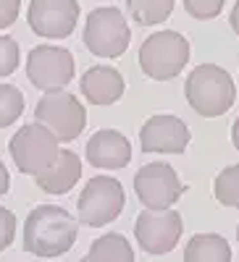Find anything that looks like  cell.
<instances>
[{"label":"cell","instance_id":"19","mask_svg":"<svg viewBox=\"0 0 239 262\" xmlns=\"http://www.w3.org/2000/svg\"><path fill=\"white\" fill-rule=\"evenodd\" d=\"M213 194L224 207H239V165H229L215 176Z\"/></svg>","mask_w":239,"mask_h":262},{"label":"cell","instance_id":"18","mask_svg":"<svg viewBox=\"0 0 239 262\" xmlns=\"http://www.w3.org/2000/svg\"><path fill=\"white\" fill-rule=\"evenodd\" d=\"M126 11L140 27H155L171 16L173 0H126Z\"/></svg>","mask_w":239,"mask_h":262},{"label":"cell","instance_id":"27","mask_svg":"<svg viewBox=\"0 0 239 262\" xmlns=\"http://www.w3.org/2000/svg\"><path fill=\"white\" fill-rule=\"evenodd\" d=\"M231 142H234V147H236V152H239V118H236L234 126H231Z\"/></svg>","mask_w":239,"mask_h":262},{"label":"cell","instance_id":"8","mask_svg":"<svg viewBox=\"0 0 239 262\" xmlns=\"http://www.w3.org/2000/svg\"><path fill=\"white\" fill-rule=\"evenodd\" d=\"M184 189L187 186L168 163H147L134 176V194L147 210H171Z\"/></svg>","mask_w":239,"mask_h":262},{"label":"cell","instance_id":"20","mask_svg":"<svg viewBox=\"0 0 239 262\" xmlns=\"http://www.w3.org/2000/svg\"><path fill=\"white\" fill-rule=\"evenodd\" d=\"M24 113V95L11 84H0V128L11 126Z\"/></svg>","mask_w":239,"mask_h":262},{"label":"cell","instance_id":"4","mask_svg":"<svg viewBox=\"0 0 239 262\" xmlns=\"http://www.w3.org/2000/svg\"><path fill=\"white\" fill-rule=\"evenodd\" d=\"M8 147H11V158H13L16 168L21 173H27V176H34V179L55 163L58 152H61L58 139L39 123L21 126L11 137Z\"/></svg>","mask_w":239,"mask_h":262},{"label":"cell","instance_id":"3","mask_svg":"<svg viewBox=\"0 0 239 262\" xmlns=\"http://www.w3.org/2000/svg\"><path fill=\"white\" fill-rule=\"evenodd\" d=\"M189 63V42L179 32H155L140 48V69L155 81H168Z\"/></svg>","mask_w":239,"mask_h":262},{"label":"cell","instance_id":"12","mask_svg":"<svg viewBox=\"0 0 239 262\" xmlns=\"http://www.w3.org/2000/svg\"><path fill=\"white\" fill-rule=\"evenodd\" d=\"M142 152H155V155H182L189 144V128L176 116H153L147 118L140 131Z\"/></svg>","mask_w":239,"mask_h":262},{"label":"cell","instance_id":"7","mask_svg":"<svg viewBox=\"0 0 239 262\" xmlns=\"http://www.w3.org/2000/svg\"><path fill=\"white\" fill-rule=\"evenodd\" d=\"M124 186L118 179L111 176H95L87 181L84 191L79 194V221L84 226H108L121 215L124 210Z\"/></svg>","mask_w":239,"mask_h":262},{"label":"cell","instance_id":"13","mask_svg":"<svg viewBox=\"0 0 239 262\" xmlns=\"http://www.w3.org/2000/svg\"><path fill=\"white\" fill-rule=\"evenodd\" d=\"M87 160L95 168L105 170H118L126 168L132 160V144L129 139L116 128H100L87 142Z\"/></svg>","mask_w":239,"mask_h":262},{"label":"cell","instance_id":"26","mask_svg":"<svg viewBox=\"0 0 239 262\" xmlns=\"http://www.w3.org/2000/svg\"><path fill=\"white\" fill-rule=\"evenodd\" d=\"M229 24H231V29H234V32H236V37H239V0H236V3H234V8H231Z\"/></svg>","mask_w":239,"mask_h":262},{"label":"cell","instance_id":"22","mask_svg":"<svg viewBox=\"0 0 239 262\" xmlns=\"http://www.w3.org/2000/svg\"><path fill=\"white\" fill-rule=\"evenodd\" d=\"M226 0H184V8L192 18H200V21H208V18H215L221 13Z\"/></svg>","mask_w":239,"mask_h":262},{"label":"cell","instance_id":"25","mask_svg":"<svg viewBox=\"0 0 239 262\" xmlns=\"http://www.w3.org/2000/svg\"><path fill=\"white\" fill-rule=\"evenodd\" d=\"M8 186H11V179H8V170H6L3 160H0V196H3V194L8 191Z\"/></svg>","mask_w":239,"mask_h":262},{"label":"cell","instance_id":"28","mask_svg":"<svg viewBox=\"0 0 239 262\" xmlns=\"http://www.w3.org/2000/svg\"><path fill=\"white\" fill-rule=\"evenodd\" d=\"M79 262H90V259H87V257H84V259H79Z\"/></svg>","mask_w":239,"mask_h":262},{"label":"cell","instance_id":"6","mask_svg":"<svg viewBox=\"0 0 239 262\" xmlns=\"http://www.w3.org/2000/svg\"><path fill=\"white\" fill-rule=\"evenodd\" d=\"M129 24L118 8H95L84 24V45L100 58H121L129 48Z\"/></svg>","mask_w":239,"mask_h":262},{"label":"cell","instance_id":"24","mask_svg":"<svg viewBox=\"0 0 239 262\" xmlns=\"http://www.w3.org/2000/svg\"><path fill=\"white\" fill-rule=\"evenodd\" d=\"M21 0H0V29H8L18 18Z\"/></svg>","mask_w":239,"mask_h":262},{"label":"cell","instance_id":"23","mask_svg":"<svg viewBox=\"0 0 239 262\" xmlns=\"http://www.w3.org/2000/svg\"><path fill=\"white\" fill-rule=\"evenodd\" d=\"M16 233V217L8 207H0V252L8 249Z\"/></svg>","mask_w":239,"mask_h":262},{"label":"cell","instance_id":"10","mask_svg":"<svg viewBox=\"0 0 239 262\" xmlns=\"http://www.w3.org/2000/svg\"><path fill=\"white\" fill-rule=\"evenodd\" d=\"M184 231L176 210H142L134 223V236L147 254H168Z\"/></svg>","mask_w":239,"mask_h":262},{"label":"cell","instance_id":"16","mask_svg":"<svg viewBox=\"0 0 239 262\" xmlns=\"http://www.w3.org/2000/svg\"><path fill=\"white\" fill-rule=\"evenodd\" d=\"M184 262H231V247L218 233H197L187 242Z\"/></svg>","mask_w":239,"mask_h":262},{"label":"cell","instance_id":"5","mask_svg":"<svg viewBox=\"0 0 239 262\" xmlns=\"http://www.w3.org/2000/svg\"><path fill=\"white\" fill-rule=\"evenodd\" d=\"M34 118L39 126H45L50 134L58 142H74L84 126H87V113H84V105L69 95V92H48L42 95V100L34 107Z\"/></svg>","mask_w":239,"mask_h":262},{"label":"cell","instance_id":"15","mask_svg":"<svg viewBox=\"0 0 239 262\" xmlns=\"http://www.w3.org/2000/svg\"><path fill=\"white\" fill-rule=\"evenodd\" d=\"M82 179V160L71 149H61L55 163L37 176V186L48 194H66Z\"/></svg>","mask_w":239,"mask_h":262},{"label":"cell","instance_id":"21","mask_svg":"<svg viewBox=\"0 0 239 262\" xmlns=\"http://www.w3.org/2000/svg\"><path fill=\"white\" fill-rule=\"evenodd\" d=\"M18 42L8 34H0V76H11L18 69Z\"/></svg>","mask_w":239,"mask_h":262},{"label":"cell","instance_id":"29","mask_svg":"<svg viewBox=\"0 0 239 262\" xmlns=\"http://www.w3.org/2000/svg\"><path fill=\"white\" fill-rule=\"evenodd\" d=\"M236 242H239V228H236Z\"/></svg>","mask_w":239,"mask_h":262},{"label":"cell","instance_id":"1","mask_svg":"<svg viewBox=\"0 0 239 262\" xmlns=\"http://www.w3.org/2000/svg\"><path fill=\"white\" fill-rule=\"evenodd\" d=\"M76 242V221L58 205H39L24 223V249L37 257H61Z\"/></svg>","mask_w":239,"mask_h":262},{"label":"cell","instance_id":"14","mask_svg":"<svg viewBox=\"0 0 239 262\" xmlns=\"http://www.w3.org/2000/svg\"><path fill=\"white\" fill-rule=\"evenodd\" d=\"M124 76L111 66H92L82 76V95L92 105H113L124 95Z\"/></svg>","mask_w":239,"mask_h":262},{"label":"cell","instance_id":"11","mask_svg":"<svg viewBox=\"0 0 239 262\" xmlns=\"http://www.w3.org/2000/svg\"><path fill=\"white\" fill-rule=\"evenodd\" d=\"M27 18L34 34L50 39H66L76 27L79 3L76 0H32Z\"/></svg>","mask_w":239,"mask_h":262},{"label":"cell","instance_id":"9","mask_svg":"<svg viewBox=\"0 0 239 262\" xmlns=\"http://www.w3.org/2000/svg\"><path fill=\"white\" fill-rule=\"evenodd\" d=\"M27 76L42 92H61L74 79V55L66 48L37 45L27 58Z\"/></svg>","mask_w":239,"mask_h":262},{"label":"cell","instance_id":"17","mask_svg":"<svg viewBox=\"0 0 239 262\" xmlns=\"http://www.w3.org/2000/svg\"><path fill=\"white\" fill-rule=\"evenodd\" d=\"M90 262H134V249L121 233H105L90 247Z\"/></svg>","mask_w":239,"mask_h":262},{"label":"cell","instance_id":"2","mask_svg":"<svg viewBox=\"0 0 239 262\" xmlns=\"http://www.w3.org/2000/svg\"><path fill=\"white\" fill-rule=\"evenodd\" d=\"M184 95L189 107L203 118H218L224 116L236 100V86L229 71H224L215 63L197 66L184 84Z\"/></svg>","mask_w":239,"mask_h":262}]
</instances>
